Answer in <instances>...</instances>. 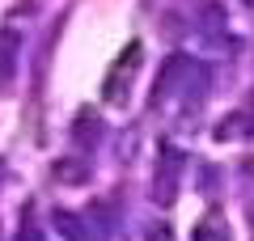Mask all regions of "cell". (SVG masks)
I'll list each match as a JSON object with an SVG mask.
<instances>
[{
    "instance_id": "cell-1",
    "label": "cell",
    "mask_w": 254,
    "mask_h": 241,
    "mask_svg": "<svg viewBox=\"0 0 254 241\" xmlns=\"http://www.w3.org/2000/svg\"><path fill=\"white\" fill-rule=\"evenodd\" d=\"M182 174H187V152L174 148V144H161V157H157V170H153V203L157 207H170L178 199Z\"/></svg>"
},
{
    "instance_id": "cell-2",
    "label": "cell",
    "mask_w": 254,
    "mask_h": 241,
    "mask_svg": "<svg viewBox=\"0 0 254 241\" xmlns=\"http://www.w3.org/2000/svg\"><path fill=\"white\" fill-rule=\"evenodd\" d=\"M140 63H144V43H127V47H123V55L110 63L106 80H102V98H106L110 106H123V102H127V85L136 80Z\"/></svg>"
},
{
    "instance_id": "cell-3",
    "label": "cell",
    "mask_w": 254,
    "mask_h": 241,
    "mask_svg": "<svg viewBox=\"0 0 254 241\" xmlns=\"http://www.w3.org/2000/svg\"><path fill=\"white\" fill-rule=\"evenodd\" d=\"M190 68H195V63H190L187 51H170V55L161 60V72H157V80H153V93H148V102H153V106H161V102L170 98L174 89H178L182 80L190 76Z\"/></svg>"
},
{
    "instance_id": "cell-4",
    "label": "cell",
    "mask_w": 254,
    "mask_h": 241,
    "mask_svg": "<svg viewBox=\"0 0 254 241\" xmlns=\"http://www.w3.org/2000/svg\"><path fill=\"white\" fill-rule=\"evenodd\" d=\"M68 131H72L76 148H89V152L106 140V123H102V115H98V110H89V106L72 115V127H68Z\"/></svg>"
},
{
    "instance_id": "cell-5",
    "label": "cell",
    "mask_w": 254,
    "mask_h": 241,
    "mask_svg": "<svg viewBox=\"0 0 254 241\" xmlns=\"http://www.w3.org/2000/svg\"><path fill=\"white\" fill-rule=\"evenodd\" d=\"M51 174H55V182H64V186H85L89 174H93V165H89V157H55Z\"/></svg>"
},
{
    "instance_id": "cell-6",
    "label": "cell",
    "mask_w": 254,
    "mask_h": 241,
    "mask_svg": "<svg viewBox=\"0 0 254 241\" xmlns=\"http://www.w3.org/2000/svg\"><path fill=\"white\" fill-rule=\"evenodd\" d=\"M51 224H55V233H64L68 241H98V237L81 224V216L68 212V207H55V212H51Z\"/></svg>"
},
{
    "instance_id": "cell-7",
    "label": "cell",
    "mask_w": 254,
    "mask_h": 241,
    "mask_svg": "<svg viewBox=\"0 0 254 241\" xmlns=\"http://www.w3.org/2000/svg\"><path fill=\"white\" fill-rule=\"evenodd\" d=\"M13 76H17V34L4 30L0 34V89H9Z\"/></svg>"
},
{
    "instance_id": "cell-8",
    "label": "cell",
    "mask_w": 254,
    "mask_h": 241,
    "mask_svg": "<svg viewBox=\"0 0 254 241\" xmlns=\"http://www.w3.org/2000/svg\"><path fill=\"white\" fill-rule=\"evenodd\" d=\"M242 135H250V119L246 115H229V119H220L216 127H212V140H242Z\"/></svg>"
},
{
    "instance_id": "cell-9",
    "label": "cell",
    "mask_w": 254,
    "mask_h": 241,
    "mask_svg": "<svg viewBox=\"0 0 254 241\" xmlns=\"http://www.w3.org/2000/svg\"><path fill=\"white\" fill-rule=\"evenodd\" d=\"M190 241H233V237H229V229H225L220 220H212V216H208L203 224H195V233H190Z\"/></svg>"
},
{
    "instance_id": "cell-10",
    "label": "cell",
    "mask_w": 254,
    "mask_h": 241,
    "mask_svg": "<svg viewBox=\"0 0 254 241\" xmlns=\"http://www.w3.org/2000/svg\"><path fill=\"white\" fill-rule=\"evenodd\" d=\"M203 30H208V34H220V30H225V21H229V13H225V4H216V0H212V4H203Z\"/></svg>"
},
{
    "instance_id": "cell-11",
    "label": "cell",
    "mask_w": 254,
    "mask_h": 241,
    "mask_svg": "<svg viewBox=\"0 0 254 241\" xmlns=\"http://www.w3.org/2000/svg\"><path fill=\"white\" fill-rule=\"evenodd\" d=\"M144 241H174V233H170V224L157 220V224H148V229H144Z\"/></svg>"
},
{
    "instance_id": "cell-12",
    "label": "cell",
    "mask_w": 254,
    "mask_h": 241,
    "mask_svg": "<svg viewBox=\"0 0 254 241\" xmlns=\"http://www.w3.org/2000/svg\"><path fill=\"white\" fill-rule=\"evenodd\" d=\"M17 241H47V237H43V229H38V224H21Z\"/></svg>"
},
{
    "instance_id": "cell-13",
    "label": "cell",
    "mask_w": 254,
    "mask_h": 241,
    "mask_svg": "<svg viewBox=\"0 0 254 241\" xmlns=\"http://www.w3.org/2000/svg\"><path fill=\"white\" fill-rule=\"evenodd\" d=\"M242 170H246V178H254V161H246V165H242Z\"/></svg>"
},
{
    "instance_id": "cell-14",
    "label": "cell",
    "mask_w": 254,
    "mask_h": 241,
    "mask_svg": "<svg viewBox=\"0 0 254 241\" xmlns=\"http://www.w3.org/2000/svg\"><path fill=\"white\" fill-rule=\"evenodd\" d=\"M242 4H246V9H250V13H254V0H242Z\"/></svg>"
},
{
    "instance_id": "cell-15",
    "label": "cell",
    "mask_w": 254,
    "mask_h": 241,
    "mask_svg": "<svg viewBox=\"0 0 254 241\" xmlns=\"http://www.w3.org/2000/svg\"><path fill=\"white\" fill-rule=\"evenodd\" d=\"M246 216H250V224H254V203H250V212H246Z\"/></svg>"
},
{
    "instance_id": "cell-16",
    "label": "cell",
    "mask_w": 254,
    "mask_h": 241,
    "mask_svg": "<svg viewBox=\"0 0 254 241\" xmlns=\"http://www.w3.org/2000/svg\"><path fill=\"white\" fill-rule=\"evenodd\" d=\"M0 178H4V161H0Z\"/></svg>"
}]
</instances>
